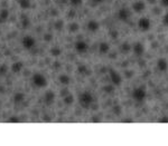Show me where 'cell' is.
I'll return each mask as SVG.
<instances>
[{
	"instance_id": "cell-6",
	"label": "cell",
	"mask_w": 168,
	"mask_h": 146,
	"mask_svg": "<svg viewBox=\"0 0 168 146\" xmlns=\"http://www.w3.org/2000/svg\"><path fill=\"white\" fill-rule=\"evenodd\" d=\"M109 76H110L112 84L114 85V86H120V85L122 84V77H121V75L118 71H115V70L113 69H110Z\"/></svg>"
},
{
	"instance_id": "cell-25",
	"label": "cell",
	"mask_w": 168,
	"mask_h": 146,
	"mask_svg": "<svg viewBox=\"0 0 168 146\" xmlns=\"http://www.w3.org/2000/svg\"><path fill=\"white\" fill-rule=\"evenodd\" d=\"M160 6L165 7V8H168V0H160Z\"/></svg>"
},
{
	"instance_id": "cell-3",
	"label": "cell",
	"mask_w": 168,
	"mask_h": 146,
	"mask_svg": "<svg viewBox=\"0 0 168 146\" xmlns=\"http://www.w3.org/2000/svg\"><path fill=\"white\" fill-rule=\"evenodd\" d=\"M32 84L35 85L36 87L38 88H43L47 85V80H46V77L41 73H36L32 75Z\"/></svg>"
},
{
	"instance_id": "cell-4",
	"label": "cell",
	"mask_w": 168,
	"mask_h": 146,
	"mask_svg": "<svg viewBox=\"0 0 168 146\" xmlns=\"http://www.w3.org/2000/svg\"><path fill=\"white\" fill-rule=\"evenodd\" d=\"M137 26H138L140 31L147 32L149 31L151 28V20L148 17H140L138 22H137Z\"/></svg>"
},
{
	"instance_id": "cell-1",
	"label": "cell",
	"mask_w": 168,
	"mask_h": 146,
	"mask_svg": "<svg viewBox=\"0 0 168 146\" xmlns=\"http://www.w3.org/2000/svg\"><path fill=\"white\" fill-rule=\"evenodd\" d=\"M131 97L133 100H136L138 103L144 102L147 98V89L144 86H138V87L133 88L132 93H131Z\"/></svg>"
},
{
	"instance_id": "cell-5",
	"label": "cell",
	"mask_w": 168,
	"mask_h": 146,
	"mask_svg": "<svg viewBox=\"0 0 168 146\" xmlns=\"http://www.w3.org/2000/svg\"><path fill=\"white\" fill-rule=\"evenodd\" d=\"M131 50H132V53L136 56L141 57V56H144V53H146V47H144V45L142 44V43H140V41H136L133 45H131Z\"/></svg>"
},
{
	"instance_id": "cell-28",
	"label": "cell",
	"mask_w": 168,
	"mask_h": 146,
	"mask_svg": "<svg viewBox=\"0 0 168 146\" xmlns=\"http://www.w3.org/2000/svg\"><path fill=\"white\" fill-rule=\"evenodd\" d=\"M92 2L95 3V5H100V3H102L104 1V0H91Z\"/></svg>"
},
{
	"instance_id": "cell-9",
	"label": "cell",
	"mask_w": 168,
	"mask_h": 146,
	"mask_svg": "<svg viewBox=\"0 0 168 146\" xmlns=\"http://www.w3.org/2000/svg\"><path fill=\"white\" fill-rule=\"evenodd\" d=\"M146 6H147L146 1H144V0H138V1H135V2H133L131 7H132V10L136 12V14H140V12L144 11Z\"/></svg>"
},
{
	"instance_id": "cell-7",
	"label": "cell",
	"mask_w": 168,
	"mask_h": 146,
	"mask_svg": "<svg viewBox=\"0 0 168 146\" xmlns=\"http://www.w3.org/2000/svg\"><path fill=\"white\" fill-rule=\"evenodd\" d=\"M117 17H118V19L120 21H123V22H126V21H128L130 19V17H131V12H130L129 9L127 8H121L118 10V14H117Z\"/></svg>"
},
{
	"instance_id": "cell-21",
	"label": "cell",
	"mask_w": 168,
	"mask_h": 146,
	"mask_svg": "<svg viewBox=\"0 0 168 146\" xmlns=\"http://www.w3.org/2000/svg\"><path fill=\"white\" fill-rule=\"evenodd\" d=\"M162 23L168 27V12H166L165 15H164V17H162Z\"/></svg>"
},
{
	"instance_id": "cell-14",
	"label": "cell",
	"mask_w": 168,
	"mask_h": 146,
	"mask_svg": "<svg viewBox=\"0 0 168 146\" xmlns=\"http://www.w3.org/2000/svg\"><path fill=\"white\" fill-rule=\"evenodd\" d=\"M121 51L123 54H128L129 51H131V45L128 41H124L123 44L121 45Z\"/></svg>"
},
{
	"instance_id": "cell-22",
	"label": "cell",
	"mask_w": 168,
	"mask_h": 146,
	"mask_svg": "<svg viewBox=\"0 0 168 146\" xmlns=\"http://www.w3.org/2000/svg\"><path fill=\"white\" fill-rule=\"evenodd\" d=\"M24 99V96H23V94H17L15 97V102H21V100Z\"/></svg>"
},
{
	"instance_id": "cell-27",
	"label": "cell",
	"mask_w": 168,
	"mask_h": 146,
	"mask_svg": "<svg viewBox=\"0 0 168 146\" xmlns=\"http://www.w3.org/2000/svg\"><path fill=\"white\" fill-rule=\"evenodd\" d=\"M104 91H108V93H111V91H113V87H112V86H106V88H104Z\"/></svg>"
},
{
	"instance_id": "cell-30",
	"label": "cell",
	"mask_w": 168,
	"mask_h": 146,
	"mask_svg": "<svg viewBox=\"0 0 168 146\" xmlns=\"http://www.w3.org/2000/svg\"><path fill=\"white\" fill-rule=\"evenodd\" d=\"M148 2H149V3H155V2H156V0H148Z\"/></svg>"
},
{
	"instance_id": "cell-20",
	"label": "cell",
	"mask_w": 168,
	"mask_h": 146,
	"mask_svg": "<svg viewBox=\"0 0 168 146\" xmlns=\"http://www.w3.org/2000/svg\"><path fill=\"white\" fill-rule=\"evenodd\" d=\"M70 2H71L72 6L77 7V6H80V5H82L83 0H70Z\"/></svg>"
},
{
	"instance_id": "cell-2",
	"label": "cell",
	"mask_w": 168,
	"mask_h": 146,
	"mask_svg": "<svg viewBox=\"0 0 168 146\" xmlns=\"http://www.w3.org/2000/svg\"><path fill=\"white\" fill-rule=\"evenodd\" d=\"M79 102H80V105L82 107L88 108L94 102V97H93V95L90 91H83L79 96Z\"/></svg>"
},
{
	"instance_id": "cell-18",
	"label": "cell",
	"mask_w": 168,
	"mask_h": 146,
	"mask_svg": "<svg viewBox=\"0 0 168 146\" xmlns=\"http://www.w3.org/2000/svg\"><path fill=\"white\" fill-rule=\"evenodd\" d=\"M59 80L64 85H67L68 83H70V78H68V76H66V75H62V76L59 77Z\"/></svg>"
},
{
	"instance_id": "cell-23",
	"label": "cell",
	"mask_w": 168,
	"mask_h": 146,
	"mask_svg": "<svg viewBox=\"0 0 168 146\" xmlns=\"http://www.w3.org/2000/svg\"><path fill=\"white\" fill-rule=\"evenodd\" d=\"M158 122H159V123H164V124L168 123V116H162V118L158 120Z\"/></svg>"
},
{
	"instance_id": "cell-15",
	"label": "cell",
	"mask_w": 168,
	"mask_h": 146,
	"mask_svg": "<svg viewBox=\"0 0 168 146\" xmlns=\"http://www.w3.org/2000/svg\"><path fill=\"white\" fill-rule=\"evenodd\" d=\"M8 16H9V11L7 9H2L1 11H0V22H5V21L8 19Z\"/></svg>"
},
{
	"instance_id": "cell-10",
	"label": "cell",
	"mask_w": 168,
	"mask_h": 146,
	"mask_svg": "<svg viewBox=\"0 0 168 146\" xmlns=\"http://www.w3.org/2000/svg\"><path fill=\"white\" fill-rule=\"evenodd\" d=\"M88 45L86 44L84 40L76 41V44H75V50H76L77 53L84 54V53L88 51Z\"/></svg>"
},
{
	"instance_id": "cell-11",
	"label": "cell",
	"mask_w": 168,
	"mask_h": 146,
	"mask_svg": "<svg viewBox=\"0 0 168 146\" xmlns=\"http://www.w3.org/2000/svg\"><path fill=\"white\" fill-rule=\"evenodd\" d=\"M156 67L159 71L165 73V71L168 70V62L165 58H158V60L156 63Z\"/></svg>"
},
{
	"instance_id": "cell-13",
	"label": "cell",
	"mask_w": 168,
	"mask_h": 146,
	"mask_svg": "<svg viewBox=\"0 0 168 146\" xmlns=\"http://www.w3.org/2000/svg\"><path fill=\"white\" fill-rule=\"evenodd\" d=\"M99 51H100V54H102V55L108 54L110 51V45L108 44V43H106V41H102V43L99 45Z\"/></svg>"
},
{
	"instance_id": "cell-12",
	"label": "cell",
	"mask_w": 168,
	"mask_h": 146,
	"mask_svg": "<svg viewBox=\"0 0 168 146\" xmlns=\"http://www.w3.org/2000/svg\"><path fill=\"white\" fill-rule=\"evenodd\" d=\"M86 27H88V30H90L91 32H95L100 29V23L97 20H90Z\"/></svg>"
},
{
	"instance_id": "cell-17",
	"label": "cell",
	"mask_w": 168,
	"mask_h": 146,
	"mask_svg": "<svg viewBox=\"0 0 168 146\" xmlns=\"http://www.w3.org/2000/svg\"><path fill=\"white\" fill-rule=\"evenodd\" d=\"M23 68V63H15V64L11 66V69L14 73H17V71H20V69Z\"/></svg>"
},
{
	"instance_id": "cell-16",
	"label": "cell",
	"mask_w": 168,
	"mask_h": 146,
	"mask_svg": "<svg viewBox=\"0 0 168 146\" xmlns=\"http://www.w3.org/2000/svg\"><path fill=\"white\" fill-rule=\"evenodd\" d=\"M17 1L23 9H27L30 7V0H17Z\"/></svg>"
},
{
	"instance_id": "cell-24",
	"label": "cell",
	"mask_w": 168,
	"mask_h": 146,
	"mask_svg": "<svg viewBox=\"0 0 168 146\" xmlns=\"http://www.w3.org/2000/svg\"><path fill=\"white\" fill-rule=\"evenodd\" d=\"M9 123H18L19 122V118L18 117H11V118H9L8 120Z\"/></svg>"
},
{
	"instance_id": "cell-19",
	"label": "cell",
	"mask_w": 168,
	"mask_h": 146,
	"mask_svg": "<svg viewBox=\"0 0 168 146\" xmlns=\"http://www.w3.org/2000/svg\"><path fill=\"white\" fill-rule=\"evenodd\" d=\"M45 99L47 100L48 103H50L52 100L54 99V94L52 93V91H48V93L45 95Z\"/></svg>"
},
{
	"instance_id": "cell-8",
	"label": "cell",
	"mask_w": 168,
	"mask_h": 146,
	"mask_svg": "<svg viewBox=\"0 0 168 146\" xmlns=\"http://www.w3.org/2000/svg\"><path fill=\"white\" fill-rule=\"evenodd\" d=\"M21 44H23L25 49L30 50L35 47L36 40L34 39V37H32V36H25L24 38H23V40H21Z\"/></svg>"
},
{
	"instance_id": "cell-26",
	"label": "cell",
	"mask_w": 168,
	"mask_h": 146,
	"mask_svg": "<svg viewBox=\"0 0 168 146\" xmlns=\"http://www.w3.org/2000/svg\"><path fill=\"white\" fill-rule=\"evenodd\" d=\"M66 103H67V104H70V103H73V96H72V95H68L67 96V98H66Z\"/></svg>"
},
{
	"instance_id": "cell-29",
	"label": "cell",
	"mask_w": 168,
	"mask_h": 146,
	"mask_svg": "<svg viewBox=\"0 0 168 146\" xmlns=\"http://www.w3.org/2000/svg\"><path fill=\"white\" fill-rule=\"evenodd\" d=\"M114 112L117 113V115H120V113H121V108L119 107V106H118V107H114Z\"/></svg>"
}]
</instances>
